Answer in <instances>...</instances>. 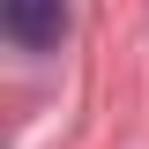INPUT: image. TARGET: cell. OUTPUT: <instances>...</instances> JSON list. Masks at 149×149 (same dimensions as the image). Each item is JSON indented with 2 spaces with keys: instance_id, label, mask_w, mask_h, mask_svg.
<instances>
[{
  "instance_id": "obj_1",
  "label": "cell",
  "mask_w": 149,
  "mask_h": 149,
  "mask_svg": "<svg viewBox=\"0 0 149 149\" xmlns=\"http://www.w3.org/2000/svg\"><path fill=\"white\" fill-rule=\"evenodd\" d=\"M0 30L22 52H52L67 37V0H0Z\"/></svg>"
}]
</instances>
